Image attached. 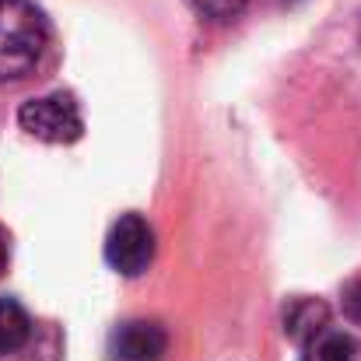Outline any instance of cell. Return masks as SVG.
<instances>
[{
	"instance_id": "cell-1",
	"label": "cell",
	"mask_w": 361,
	"mask_h": 361,
	"mask_svg": "<svg viewBox=\"0 0 361 361\" xmlns=\"http://www.w3.org/2000/svg\"><path fill=\"white\" fill-rule=\"evenodd\" d=\"M49 46V21L32 0H0V81L28 78Z\"/></svg>"
},
{
	"instance_id": "cell-2",
	"label": "cell",
	"mask_w": 361,
	"mask_h": 361,
	"mask_svg": "<svg viewBox=\"0 0 361 361\" xmlns=\"http://www.w3.org/2000/svg\"><path fill=\"white\" fill-rule=\"evenodd\" d=\"M18 123L28 137L46 144H74L85 133L81 106L71 92H53L42 99H28L18 109Z\"/></svg>"
},
{
	"instance_id": "cell-3",
	"label": "cell",
	"mask_w": 361,
	"mask_h": 361,
	"mask_svg": "<svg viewBox=\"0 0 361 361\" xmlns=\"http://www.w3.org/2000/svg\"><path fill=\"white\" fill-rule=\"evenodd\" d=\"M151 259H154V228L133 211L120 214L106 235V263L123 277H137L151 267Z\"/></svg>"
},
{
	"instance_id": "cell-4",
	"label": "cell",
	"mask_w": 361,
	"mask_h": 361,
	"mask_svg": "<svg viewBox=\"0 0 361 361\" xmlns=\"http://www.w3.org/2000/svg\"><path fill=\"white\" fill-rule=\"evenodd\" d=\"M109 351L120 361H161L169 351V334L154 319H130L113 330Z\"/></svg>"
},
{
	"instance_id": "cell-5",
	"label": "cell",
	"mask_w": 361,
	"mask_h": 361,
	"mask_svg": "<svg viewBox=\"0 0 361 361\" xmlns=\"http://www.w3.org/2000/svg\"><path fill=\"white\" fill-rule=\"evenodd\" d=\"M326 326H330V305H326L323 298H305V295H298V298H291V302L284 305V334H288L298 348H305L309 341H316Z\"/></svg>"
},
{
	"instance_id": "cell-6",
	"label": "cell",
	"mask_w": 361,
	"mask_h": 361,
	"mask_svg": "<svg viewBox=\"0 0 361 361\" xmlns=\"http://www.w3.org/2000/svg\"><path fill=\"white\" fill-rule=\"evenodd\" d=\"M32 334H35V323L21 309V302L0 298V355L25 351V344L32 341Z\"/></svg>"
},
{
	"instance_id": "cell-7",
	"label": "cell",
	"mask_w": 361,
	"mask_h": 361,
	"mask_svg": "<svg viewBox=\"0 0 361 361\" xmlns=\"http://www.w3.org/2000/svg\"><path fill=\"white\" fill-rule=\"evenodd\" d=\"M305 361H361V344L355 337L326 326L316 341H309L305 348Z\"/></svg>"
},
{
	"instance_id": "cell-8",
	"label": "cell",
	"mask_w": 361,
	"mask_h": 361,
	"mask_svg": "<svg viewBox=\"0 0 361 361\" xmlns=\"http://www.w3.org/2000/svg\"><path fill=\"white\" fill-rule=\"evenodd\" d=\"M190 7L207 21H228L245 7V0H190Z\"/></svg>"
},
{
	"instance_id": "cell-9",
	"label": "cell",
	"mask_w": 361,
	"mask_h": 361,
	"mask_svg": "<svg viewBox=\"0 0 361 361\" xmlns=\"http://www.w3.org/2000/svg\"><path fill=\"white\" fill-rule=\"evenodd\" d=\"M341 309H344L348 323L361 326V270L355 277L344 281V288H341Z\"/></svg>"
},
{
	"instance_id": "cell-10",
	"label": "cell",
	"mask_w": 361,
	"mask_h": 361,
	"mask_svg": "<svg viewBox=\"0 0 361 361\" xmlns=\"http://www.w3.org/2000/svg\"><path fill=\"white\" fill-rule=\"evenodd\" d=\"M7 259H11V239H7V232L0 225V274L7 270Z\"/></svg>"
}]
</instances>
